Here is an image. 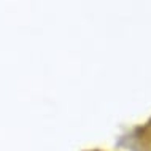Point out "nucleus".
<instances>
[]
</instances>
